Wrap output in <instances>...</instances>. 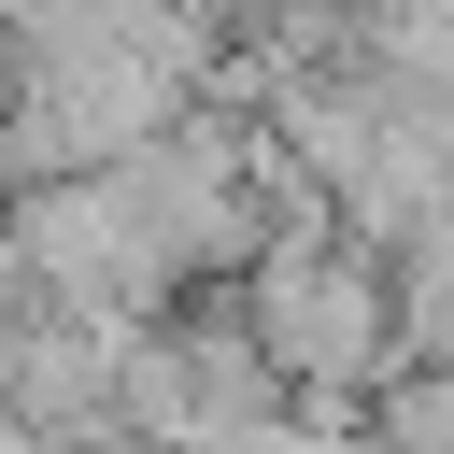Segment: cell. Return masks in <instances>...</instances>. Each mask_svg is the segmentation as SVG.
Instances as JSON below:
<instances>
[{
  "label": "cell",
  "instance_id": "1",
  "mask_svg": "<svg viewBox=\"0 0 454 454\" xmlns=\"http://www.w3.org/2000/svg\"><path fill=\"white\" fill-rule=\"evenodd\" d=\"M241 312H255V355L284 369V397H383V383L411 369L397 255H369L340 213H326V227H284V241L241 270Z\"/></svg>",
  "mask_w": 454,
  "mask_h": 454
}]
</instances>
